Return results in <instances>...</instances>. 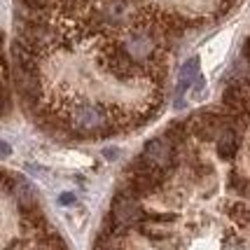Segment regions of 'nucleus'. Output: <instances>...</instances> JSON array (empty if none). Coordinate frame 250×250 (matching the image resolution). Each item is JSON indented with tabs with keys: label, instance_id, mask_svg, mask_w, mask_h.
Instances as JSON below:
<instances>
[{
	"label": "nucleus",
	"instance_id": "1",
	"mask_svg": "<svg viewBox=\"0 0 250 250\" xmlns=\"http://www.w3.org/2000/svg\"><path fill=\"white\" fill-rule=\"evenodd\" d=\"M68 129L80 136H110L115 133V122L108 105H94V103H80L68 115Z\"/></svg>",
	"mask_w": 250,
	"mask_h": 250
},
{
	"label": "nucleus",
	"instance_id": "2",
	"mask_svg": "<svg viewBox=\"0 0 250 250\" xmlns=\"http://www.w3.org/2000/svg\"><path fill=\"white\" fill-rule=\"evenodd\" d=\"M143 220H145V213H143L138 199L120 189L117 196L112 199V222L120 225L122 229H129L133 225H141Z\"/></svg>",
	"mask_w": 250,
	"mask_h": 250
},
{
	"label": "nucleus",
	"instance_id": "3",
	"mask_svg": "<svg viewBox=\"0 0 250 250\" xmlns=\"http://www.w3.org/2000/svg\"><path fill=\"white\" fill-rule=\"evenodd\" d=\"M143 157L152 164L154 168H159L164 173H171L175 166H178V150H175L166 138H152V141L145 145Z\"/></svg>",
	"mask_w": 250,
	"mask_h": 250
},
{
	"label": "nucleus",
	"instance_id": "4",
	"mask_svg": "<svg viewBox=\"0 0 250 250\" xmlns=\"http://www.w3.org/2000/svg\"><path fill=\"white\" fill-rule=\"evenodd\" d=\"M199 59L196 56H192L189 61H187L183 68H180V75H178V94H175V108H185V101H183V96H185V91H189V89L194 87V82L199 80Z\"/></svg>",
	"mask_w": 250,
	"mask_h": 250
},
{
	"label": "nucleus",
	"instance_id": "5",
	"mask_svg": "<svg viewBox=\"0 0 250 250\" xmlns=\"http://www.w3.org/2000/svg\"><path fill=\"white\" fill-rule=\"evenodd\" d=\"M215 147H218V154L222 159H234L236 152H239V131H234L231 126H225L222 133L215 141Z\"/></svg>",
	"mask_w": 250,
	"mask_h": 250
},
{
	"label": "nucleus",
	"instance_id": "6",
	"mask_svg": "<svg viewBox=\"0 0 250 250\" xmlns=\"http://www.w3.org/2000/svg\"><path fill=\"white\" fill-rule=\"evenodd\" d=\"M138 229H141V234L145 236V239H152V241H164L171 236V229H168V222H157V220H143L141 225H138Z\"/></svg>",
	"mask_w": 250,
	"mask_h": 250
},
{
	"label": "nucleus",
	"instance_id": "7",
	"mask_svg": "<svg viewBox=\"0 0 250 250\" xmlns=\"http://www.w3.org/2000/svg\"><path fill=\"white\" fill-rule=\"evenodd\" d=\"M229 187L239 196H250V180L243 178L239 171H231V173H229Z\"/></svg>",
	"mask_w": 250,
	"mask_h": 250
},
{
	"label": "nucleus",
	"instance_id": "8",
	"mask_svg": "<svg viewBox=\"0 0 250 250\" xmlns=\"http://www.w3.org/2000/svg\"><path fill=\"white\" fill-rule=\"evenodd\" d=\"M229 215L239 222L241 227H246L250 231V208L243 206V204H231L229 206Z\"/></svg>",
	"mask_w": 250,
	"mask_h": 250
},
{
	"label": "nucleus",
	"instance_id": "9",
	"mask_svg": "<svg viewBox=\"0 0 250 250\" xmlns=\"http://www.w3.org/2000/svg\"><path fill=\"white\" fill-rule=\"evenodd\" d=\"M40 248L42 250H68L63 239L59 234H42L40 236Z\"/></svg>",
	"mask_w": 250,
	"mask_h": 250
},
{
	"label": "nucleus",
	"instance_id": "10",
	"mask_svg": "<svg viewBox=\"0 0 250 250\" xmlns=\"http://www.w3.org/2000/svg\"><path fill=\"white\" fill-rule=\"evenodd\" d=\"M204 89H206V82H204V77L199 75V80H196L194 87H192V91H194V101H201V98H204Z\"/></svg>",
	"mask_w": 250,
	"mask_h": 250
},
{
	"label": "nucleus",
	"instance_id": "11",
	"mask_svg": "<svg viewBox=\"0 0 250 250\" xmlns=\"http://www.w3.org/2000/svg\"><path fill=\"white\" fill-rule=\"evenodd\" d=\"M73 201H75L73 194H61V204H73Z\"/></svg>",
	"mask_w": 250,
	"mask_h": 250
},
{
	"label": "nucleus",
	"instance_id": "12",
	"mask_svg": "<svg viewBox=\"0 0 250 250\" xmlns=\"http://www.w3.org/2000/svg\"><path fill=\"white\" fill-rule=\"evenodd\" d=\"M10 154V145L7 143H2V157H7Z\"/></svg>",
	"mask_w": 250,
	"mask_h": 250
},
{
	"label": "nucleus",
	"instance_id": "13",
	"mask_svg": "<svg viewBox=\"0 0 250 250\" xmlns=\"http://www.w3.org/2000/svg\"><path fill=\"white\" fill-rule=\"evenodd\" d=\"M94 250H105V248H94Z\"/></svg>",
	"mask_w": 250,
	"mask_h": 250
}]
</instances>
